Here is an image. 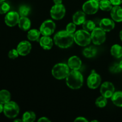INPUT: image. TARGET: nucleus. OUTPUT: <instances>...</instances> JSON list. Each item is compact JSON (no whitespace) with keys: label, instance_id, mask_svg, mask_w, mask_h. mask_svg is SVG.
Listing matches in <instances>:
<instances>
[{"label":"nucleus","instance_id":"f257e3e1","mask_svg":"<svg viewBox=\"0 0 122 122\" xmlns=\"http://www.w3.org/2000/svg\"><path fill=\"white\" fill-rule=\"evenodd\" d=\"M55 44L61 48H67L72 45L74 42L73 34L70 33L67 30L57 32L54 36Z\"/></svg>","mask_w":122,"mask_h":122},{"label":"nucleus","instance_id":"f03ea898","mask_svg":"<svg viewBox=\"0 0 122 122\" xmlns=\"http://www.w3.org/2000/svg\"><path fill=\"white\" fill-rule=\"evenodd\" d=\"M83 83V77L78 70H72L66 77V84L70 89H79L82 86Z\"/></svg>","mask_w":122,"mask_h":122},{"label":"nucleus","instance_id":"7ed1b4c3","mask_svg":"<svg viewBox=\"0 0 122 122\" xmlns=\"http://www.w3.org/2000/svg\"><path fill=\"white\" fill-rule=\"evenodd\" d=\"M74 41L78 45L86 46L89 45L91 40V36L89 32L83 30H79L73 34Z\"/></svg>","mask_w":122,"mask_h":122},{"label":"nucleus","instance_id":"20e7f679","mask_svg":"<svg viewBox=\"0 0 122 122\" xmlns=\"http://www.w3.org/2000/svg\"><path fill=\"white\" fill-rule=\"evenodd\" d=\"M70 68L68 64L65 63H58L53 67L52 75L56 79L58 80L66 78L70 73Z\"/></svg>","mask_w":122,"mask_h":122},{"label":"nucleus","instance_id":"39448f33","mask_svg":"<svg viewBox=\"0 0 122 122\" xmlns=\"http://www.w3.org/2000/svg\"><path fill=\"white\" fill-rule=\"evenodd\" d=\"M20 112V108L16 102L10 101L4 104L3 113L7 117L14 119L16 117Z\"/></svg>","mask_w":122,"mask_h":122},{"label":"nucleus","instance_id":"423d86ee","mask_svg":"<svg viewBox=\"0 0 122 122\" xmlns=\"http://www.w3.org/2000/svg\"><path fill=\"white\" fill-rule=\"evenodd\" d=\"M91 36L92 41L95 45H101L106 41V32L100 27H95L91 32Z\"/></svg>","mask_w":122,"mask_h":122},{"label":"nucleus","instance_id":"0eeeda50","mask_svg":"<svg viewBox=\"0 0 122 122\" xmlns=\"http://www.w3.org/2000/svg\"><path fill=\"white\" fill-rule=\"evenodd\" d=\"M66 14V8L62 4H55L50 10V15L54 20H61L64 17Z\"/></svg>","mask_w":122,"mask_h":122},{"label":"nucleus","instance_id":"6e6552de","mask_svg":"<svg viewBox=\"0 0 122 122\" xmlns=\"http://www.w3.org/2000/svg\"><path fill=\"white\" fill-rule=\"evenodd\" d=\"M56 29V24L51 20H45L41 26L39 31L43 36H51Z\"/></svg>","mask_w":122,"mask_h":122},{"label":"nucleus","instance_id":"1a4fd4ad","mask_svg":"<svg viewBox=\"0 0 122 122\" xmlns=\"http://www.w3.org/2000/svg\"><path fill=\"white\" fill-rule=\"evenodd\" d=\"M100 8L99 2L96 0H89L83 4L82 6L83 11L87 14H94Z\"/></svg>","mask_w":122,"mask_h":122},{"label":"nucleus","instance_id":"9d476101","mask_svg":"<svg viewBox=\"0 0 122 122\" xmlns=\"http://www.w3.org/2000/svg\"><path fill=\"white\" fill-rule=\"evenodd\" d=\"M101 82V76L93 70L87 79V85L90 89H95L100 86Z\"/></svg>","mask_w":122,"mask_h":122},{"label":"nucleus","instance_id":"9b49d317","mask_svg":"<svg viewBox=\"0 0 122 122\" xmlns=\"http://www.w3.org/2000/svg\"><path fill=\"white\" fill-rule=\"evenodd\" d=\"M114 92H115V88L112 82H105L101 85L100 88V93L102 96L107 98H112Z\"/></svg>","mask_w":122,"mask_h":122},{"label":"nucleus","instance_id":"f8f14e48","mask_svg":"<svg viewBox=\"0 0 122 122\" xmlns=\"http://www.w3.org/2000/svg\"><path fill=\"white\" fill-rule=\"evenodd\" d=\"M20 19V15L15 11H10L5 17V23L9 27H13L18 24Z\"/></svg>","mask_w":122,"mask_h":122},{"label":"nucleus","instance_id":"ddd939ff","mask_svg":"<svg viewBox=\"0 0 122 122\" xmlns=\"http://www.w3.org/2000/svg\"><path fill=\"white\" fill-rule=\"evenodd\" d=\"M32 49V45L27 41H21L17 46V50L19 55L21 56H26L30 53Z\"/></svg>","mask_w":122,"mask_h":122},{"label":"nucleus","instance_id":"4468645a","mask_svg":"<svg viewBox=\"0 0 122 122\" xmlns=\"http://www.w3.org/2000/svg\"><path fill=\"white\" fill-rule=\"evenodd\" d=\"M113 19L112 20V19H107V18L101 19L99 23L100 27L105 32H110L115 27V23Z\"/></svg>","mask_w":122,"mask_h":122},{"label":"nucleus","instance_id":"2eb2a0df","mask_svg":"<svg viewBox=\"0 0 122 122\" xmlns=\"http://www.w3.org/2000/svg\"><path fill=\"white\" fill-rule=\"evenodd\" d=\"M111 17L114 21L122 22V8L120 5L113 7L111 10Z\"/></svg>","mask_w":122,"mask_h":122},{"label":"nucleus","instance_id":"dca6fc26","mask_svg":"<svg viewBox=\"0 0 122 122\" xmlns=\"http://www.w3.org/2000/svg\"><path fill=\"white\" fill-rule=\"evenodd\" d=\"M68 66L73 70H78L82 66V61L77 56H72L68 60Z\"/></svg>","mask_w":122,"mask_h":122},{"label":"nucleus","instance_id":"f3484780","mask_svg":"<svg viewBox=\"0 0 122 122\" xmlns=\"http://www.w3.org/2000/svg\"><path fill=\"white\" fill-rule=\"evenodd\" d=\"M39 44L43 49L49 50L53 46V41L50 36H44L39 39Z\"/></svg>","mask_w":122,"mask_h":122},{"label":"nucleus","instance_id":"a211bd4d","mask_svg":"<svg viewBox=\"0 0 122 122\" xmlns=\"http://www.w3.org/2000/svg\"><path fill=\"white\" fill-rule=\"evenodd\" d=\"M86 20V13L82 11H77L73 16V22L76 25H81Z\"/></svg>","mask_w":122,"mask_h":122},{"label":"nucleus","instance_id":"6ab92c4d","mask_svg":"<svg viewBox=\"0 0 122 122\" xmlns=\"http://www.w3.org/2000/svg\"><path fill=\"white\" fill-rule=\"evenodd\" d=\"M18 25L20 29L24 31L28 30L31 26L30 20L27 17H20Z\"/></svg>","mask_w":122,"mask_h":122},{"label":"nucleus","instance_id":"aec40b11","mask_svg":"<svg viewBox=\"0 0 122 122\" xmlns=\"http://www.w3.org/2000/svg\"><path fill=\"white\" fill-rule=\"evenodd\" d=\"M112 101L115 106L122 107V91L114 92L112 97Z\"/></svg>","mask_w":122,"mask_h":122},{"label":"nucleus","instance_id":"412c9836","mask_svg":"<svg viewBox=\"0 0 122 122\" xmlns=\"http://www.w3.org/2000/svg\"><path fill=\"white\" fill-rule=\"evenodd\" d=\"M111 54L116 58L122 57V47L119 44H114L111 48Z\"/></svg>","mask_w":122,"mask_h":122},{"label":"nucleus","instance_id":"4be33fe9","mask_svg":"<svg viewBox=\"0 0 122 122\" xmlns=\"http://www.w3.org/2000/svg\"><path fill=\"white\" fill-rule=\"evenodd\" d=\"M11 99V94L8 91L2 89L0 91V102L2 104H5L9 102Z\"/></svg>","mask_w":122,"mask_h":122},{"label":"nucleus","instance_id":"5701e85b","mask_svg":"<svg viewBox=\"0 0 122 122\" xmlns=\"http://www.w3.org/2000/svg\"><path fill=\"white\" fill-rule=\"evenodd\" d=\"M40 31L37 29H32L30 30L27 33V37L28 39L31 41H36L39 39L41 35Z\"/></svg>","mask_w":122,"mask_h":122},{"label":"nucleus","instance_id":"b1692460","mask_svg":"<svg viewBox=\"0 0 122 122\" xmlns=\"http://www.w3.org/2000/svg\"><path fill=\"white\" fill-rule=\"evenodd\" d=\"M100 8L104 11H109L113 8V5L110 0H101L99 2Z\"/></svg>","mask_w":122,"mask_h":122},{"label":"nucleus","instance_id":"393cba45","mask_svg":"<svg viewBox=\"0 0 122 122\" xmlns=\"http://www.w3.org/2000/svg\"><path fill=\"white\" fill-rule=\"evenodd\" d=\"M97 49L92 46L85 48L83 51V55L86 58L95 57L97 54Z\"/></svg>","mask_w":122,"mask_h":122},{"label":"nucleus","instance_id":"a878e982","mask_svg":"<svg viewBox=\"0 0 122 122\" xmlns=\"http://www.w3.org/2000/svg\"><path fill=\"white\" fill-rule=\"evenodd\" d=\"M36 115L33 112H26L22 117L23 122H33L35 120Z\"/></svg>","mask_w":122,"mask_h":122},{"label":"nucleus","instance_id":"bb28decb","mask_svg":"<svg viewBox=\"0 0 122 122\" xmlns=\"http://www.w3.org/2000/svg\"><path fill=\"white\" fill-rule=\"evenodd\" d=\"M83 29L88 32H92L96 27L95 23L92 20H85L82 24Z\"/></svg>","mask_w":122,"mask_h":122},{"label":"nucleus","instance_id":"cd10ccee","mask_svg":"<svg viewBox=\"0 0 122 122\" xmlns=\"http://www.w3.org/2000/svg\"><path fill=\"white\" fill-rule=\"evenodd\" d=\"M19 11L20 17H27L30 12V8L28 6L23 5L20 7Z\"/></svg>","mask_w":122,"mask_h":122},{"label":"nucleus","instance_id":"c85d7f7f","mask_svg":"<svg viewBox=\"0 0 122 122\" xmlns=\"http://www.w3.org/2000/svg\"><path fill=\"white\" fill-rule=\"evenodd\" d=\"M107 104V98L102 95L101 97H99L95 101V104L98 107H100V108H103L106 107Z\"/></svg>","mask_w":122,"mask_h":122},{"label":"nucleus","instance_id":"c756f323","mask_svg":"<svg viewBox=\"0 0 122 122\" xmlns=\"http://www.w3.org/2000/svg\"><path fill=\"white\" fill-rule=\"evenodd\" d=\"M10 9V6L5 1L0 2V14H7Z\"/></svg>","mask_w":122,"mask_h":122},{"label":"nucleus","instance_id":"7c9ffc66","mask_svg":"<svg viewBox=\"0 0 122 122\" xmlns=\"http://www.w3.org/2000/svg\"><path fill=\"white\" fill-rule=\"evenodd\" d=\"M76 24H75L74 23H70L68 24L66 26V30L68 32H69L71 34H74L76 31Z\"/></svg>","mask_w":122,"mask_h":122},{"label":"nucleus","instance_id":"2f4dec72","mask_svg":"<svg viewBox=\"0 0 122 122\" xmlns=\"http://www.w3.org/2000/svg\"><path fill=\"white\" fill-rule=\"evenodd\" d=\"M19 52H18L17 49H12L8 52V57L11 59H15L19 57Z\"/></svg>","mask_w":122,"mask_h":122},{"label":"nucleus","instance_id":"473e14b6","mask_svg":"<svg viewBox=\"0 0 122 122\" xmlns=\"http://www.w3.org/2000/svg\"><path fill=\"white\" fill-rule=\"evenodd\" d=\"M110 70L113 73H118L120 72L122 70V69L120 67V66H119V64H114L113 66L111 67L110 69Z\"/></svg>","mask_w":122,"mask_h":122},{"label":"nucleus","instance_id":"72a5a7b5","mask_svg":"<svg viewBox=\"0 0 122 122\" xmlns=\"http://www.w3.org/2000/svg\"><path fill=\"white\" fill-rule=\"evenodd\" d=\"M112 5L114 6L120 5L122 3V0H110Z\"/></svg>","mask_w":122,"mask_h":122},{"label":"nucleus","instance_id":"f704fd0d","mask_svg":"<svg viewBox=\"0 0 122 122\" xmlns=\"http://www.w3.org/2000/svg\"><path fill=\"white\" fill-rule=\"evenodd\" d=\"M88 122V120L86 119L85 117H78L76 118L75 120V122Z\"/></svg>","mask_w":122,"mask_h":122},{"label":"nucleus","instance_id":"c9c22d12","mask_svg":"<svg viewBox=\"0 0 122 122\" xmlns=\"http://www.w3.org/2000/svg\"><path fill=\"white\" fill-rule=\"evenodd\" d=\"M38 121L39 122H50L51 120H50V119H48L47 117H41Z\"/></svg>","mask_w":122,"mask_h":122},{"label":"nucleus","instance_id":"e433bc0d","mask_svg":"<svg viewBox=\"0 0 122 122\" xmlns=\"http://www.w3.org/2000/svg\"><path fill=\"white\" fill-rule=\"evenodd\" d=\"M55 4H62V0H53Z\"/></svg>","mask_w":122,"mask_h":122},{"label":"nucleus","instance_id":"4c0bfd02","mask_svg":"<svg viewBox=\"0 0 122 122\" xmlns=\"http://www.w3.org/2000/svg\"><path fill=\"white\" fill-rule=\"evenodd\" d=\"M3 110H4V104H2V103L0 102V113L3 112Z\"/></svg>","mask_w":122,"mask_h":122},{"label":"nucleus","instance_id":"58836bf2","mask_svg":"<svg viewBox=\"0 0 122 122\" xmlns=\"http://www.w3.org/2000/svg\"><path fill=\"white\" fill-rule=\"evenodd\" d=\"M119 36H120V39H121V41H122V30L120 32V34H119Z\"/></svg>","mask_w":122,"mask_h":122},{"label":"nucleus","instance_id":"ea45409f","mask_svg":"<svg viewBox=\"0 0 122 122\" xmlns=\"http://www.w3.org/2000/svg\"><path fill=\"white\" fill-rule=\"evenodd\" d=\"M119 66H120V67L121 68V69L122 70V60L120 62V63H119Z\"/></svg>","mask_w":122,"mask_h":122},{"label":"nucleus","instance_id":"a19ab883","mask_svg":"<svg viewBox=\"0 0 122 122\" xmlns=\"http://www.w3.org/2000/svg\"><path fill=\"white\" fill-rule=\"evenodd\" d=\"M14 122H23V120H20V119H16V120H14Z\"/></svg>","mask_w":122,"mask_h":122},{"label":"nucleus","instance_id":"79ce46f5","mask_svg":"<svg viewBox=\"0 0 122 122\" xmlns=\"http://www.w3.org/2000/svg\"><path fill=\"white\" fill-rule=\"evenodd\" d=\"M5 0H0V2H3V1H5Z\"/></svg>","mask_w":122,"mask_h":122},{"label":"nucleus","instance_id":"37998d69","mask_svg":"<svg viewBox=\"0 0 122 122\" xmlns=\"http://www.w3.org/2000/svg\"><path fill=\"white\" fill-rule=\"evenodd\" d=\"M96 1H98V2H100V1H101V0H96Z\"/></svg>","mask_w":122,"mask_h":122},{"label":"nucleus","instance_id":"c03bdc74","mask_svg":"<svg viewBox=\"0 0 122 122\" xmlns=\"http://www.w3.org/2000/svg\"><path fill=\"white\" fill-rule=\"evenodd\" d=\"M92 122H98V121H97V120H93Z\"/></svg>","mask_w":122,"mask_h":122},{"label":"nucleus","instance_id":"a18cd8bd","mask_svg":"<svg viewBox=\"0 0 122 122\" xmlns=\"http://www.w3.org/2000/svg\"></svg>","mask_w":122,"mask_h":122}]
</instances>
